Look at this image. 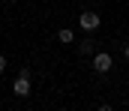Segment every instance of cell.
<instances>
[{
    "mask_svg": "<svg viewBox=\"0 0 129 111\" xmlns=\"http://www.w3.org/2000/svg\"><path fill=\"white\" fill-rule=\"evenodd\" d=\"M99 24H102V18H99L93 9H87V12H81V15H78V27H81V30H87V33L99 30Z\"/></svg>",
    "mask_w": 129,
    "mask_h": 111,
    "instance_id": "6da1fadb",
    "label": "cell"
},
{
    "mask_svg": "<svg viewBox=\"0 0 129 111\" xmlns=\"http://www.w3.org/2000/svg\"><path fill=\"white\" fill-rule=\"evenodd\" d=\"M111 66H114V57H111L108 51H96V54H93V69H96L99 75H105Z\"/></svg>",
    "mask_w": 129,
    "mask_h": 111,
    "instance_id": "7a4b0ae2",
    "label": "cell"
},
{
    "mask_svg": "<svg viewBox=\"0 0 129 111\" xmlns=\"http://www.w3.org/2000/svg\"><path fill=\"white\" fill-rule=\"evenodd\" d=\"M30 81H33V78H27V75H18V78H15V84H12V93H15L18 99L30 96Z\"/></svg>",
    "mask_w": 129,
    "mask_h": 111,
    "instance_id": "3957f363",
    "label": "cell"
},
{
    "mask_svg": "<svg viewBox=\"0 0 129 111\" xmlns=\"http://www.w3.org/2000/svg\"><path fill=\"white\" fill-rule=\"evenodd\" d=\"M78 54H81V57H93V54H96V42H93V36H87V39L78 42Z\"/></svg>",
    "mask_w": 129,
    "mask_h": 111,
    "instance_id": "277c9868",
    "label": "cell"
},
{
    "mask_svg": "<svg viewBox=\"0 0 129 111\" xmlns=\"http://www.w3.org/2000/svg\"><path fill=\"white\" fill-rule=\"evenodd\" d=\"M57 42L72 45V42H75V30H72V27H60V30H57Z\"/></svg>",
    "mask_w": 129,
    "mask_h": 111,
    "instance_id": "5b68a950",
    "label": "cell"
},
{
    "mask_svg": "<svg viewBox=\"0 0 129 111\" xmlns=\"http://www.w3.org/2000/svg\"><path fill=\"white\" fill-rule=\"evenodd\" d=\"M6 72V57H3V54H0V75Z\"/></svg>",
    "mask_w": 129,
    "mask_h": 111,
    "instance_id": "8992f818",
    "label": "cell"
},
{
    "mask_svg": "<svg viewBox=\"0 0 129 111\" xmlns=\"http://www.w3.org/2000/svg\"><path fill=\"white\" fill-rule=\"evenodd\" d=\"M123 57H126V60H129V42H126V45H123Z\"/></svg>",
    "mask_w": 129,
    "mask_h": 111,
    "instance_id": "52a82bcc",
    "label": "cell"
},
{
    "mask_svg": "<svg viewBox=\"0 0 129 111\" xmlns=\"http://www.w3.org/2000/svg\"><path fill=\"white\" fill-rule=\"evenodd\" d=\"M6 3H18V0H6Z\"/></svg>",
    "mask_w": 129,
    "mask_h": 111,
    "instance_id": "ba28073f",
    "label": "cell"
}]
</instances>
